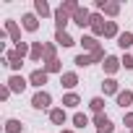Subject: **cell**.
Segmentation results:
<instances>
[{"instance_id": "8fae6325", "label": "cell", "mask_w": 133, "mask_h": 133, "mask_svg": "<svg viewBox=\"0 0 133 133\" xmlns=\"http://www.w3.org/2000/svg\"><path fill=\"white\" fill-rule=\"evenodd\" d=\"M117 104H120V107H130V104H133V91H128V89L120 91V94H117Z\"/></svg>"}, {"instance_id": "7402d4cb", "label": "cell", "mask_w": 133, "mask_h": 133, "mask_svg": "<svg viewBox=\"0 0 133 133\" xmlns=\"http://www.w3.org/2000/svg\"><path fill=\"white\" fill-rule=\"evenodd\" d=\"M63 104H65V107H78V97H76V94H65V97H63Z\"/></svg>"}, {"instance_id": "6da1fadb", "label": "cell", "mask_w": 133, "mask_h": 133, "mask_svg": "<svg viewBox=\"0 0 133 133\" xmlns=\"http://www.w3.org/2000/svg\"><path fill=\"white\" fill-rule=\"evenodd\" d=\"M50 102H52V97H50L47 91H37L34 99H31V107H37V110H47Z\"/></svg>"}, {"instance_id": "30bf717a", "label": "cell", "mask_w": 133, "mask_h": 133, "mask_svg": "<svg viewBox=\"0 0 133 133\" xmlns=\"http://www.w3.org/2000/svg\"><path fill=\"white\" fill-rule=\"evenodd\" d=\"M24 29H29V31H37V29H39V21H37L34 13H26V16H24Z\"/></svg>"}, {"instance_id": "d6986e66", "label": "cell", "mask_w": 133, "mask_h": 133, "mask_svg": "<svg viewBox=\"0 0 133 133\" xmlns=\"http://www.w3.org/2000/svg\"><path fill=\"white\" fill-rule=\"evenodd\" d=\"M102 89H104V94H115V91H117V81H115V78H107V81L102 84Z\"/></svg>"}, {"instance_id": "3957f363", "label": "cell", "mask_w": 133, "mask_h": 133, "mask_svg": "<svg viewBox=\"0 0 133 133\" xmlns=\"http://www.w3.org/2000/svg\"><path fill=\"white\" fill-rule=\"evenodd\" d=\"M73 21H76L81 29H84V26H91V13H89L86 8H78V11H76V16H73Z\"/></svg>"}, {"instance_id": "f1b7e54d", "label": "cell", "mask_w": 133, "mask_h": 133, "mask_svg": "<svg viewBox=\"0 0 133 133\" xmlns=\"http://www.w3.org/2000/svg\"><path fill=\"white\" fill-rule=\"evenodd\" d=\"M16 52H18L21 57H26V55H31V50L26 47V42H18V44H16Z\"/></svg>"}, {"instance_id": "5b68a950", "label": "cell", "mask_w": 133, "mask_h": 133, "mask_svg": "<svg viewBox=\"0 0 133 133\" xmlns=\"http://www.w3.org/2000/svg\"><path fill=\"white\" fill-rule=\"evenodd\" d=\"M104 26H107V21L102 16H91V31L94 34H104Z\"/></svg>"}, {"instance_id": "5bb4252c", "label": "cell", "mask_w": 133, "mask_h": 133, "mask_svg": "<svg viewBox=\"0 0 133 133\" xmlns=\"http://www.w3.org/2000/svg\"><path fill=\"white\" fill-rule=\"evenodd\" d=\"M55 24H57V31H65V24H68V16H65L60 8L55 11Z\"/></svg>"}, {"instance_id": "ba28073f", "label": "cell", "mask_w": 133, "mask_h": 133, "mask_svg": "<svg viewBox=\"0 0 133 133\" xmlns=\"http://www.w3.org/2000/svg\"><path fill=\"white\" fill-rule=\"evenodd\" d=\"M55 42H57V44H63V47H71V44H76V42H73V37H71L68 31H57V34H55Z\"/></svg>"}, {"instance_id": "277c9868", "label": "cell", "mask_w": 133, "mask_h": 133, "mask_svg": "<svg viewBox=\"0 0 133 133\" xmlns=\"http://www.w3.org/2000/svg\"><path fill=\"white\" fill-rule=\"evenodd\" d=\"M5 31L11 34V39H13L16 44L21 42V31H18V24H16V21H5Z\"/></svg>"}, {"instance_id": "9a60e30c", "label": "cell", "mask_w": 133, "mask_h": 133, "mask_svg": "<svg viewBox=\"0 0 133 133\" xmlns=\"http://www.w3.org/2000/svg\"><path fill=\"white\" fill-rule=\"evenodd\" d=\"M117 44H120L123 50H128V47L133 44V34H130V31H123V34L117 37Z\"/></svg>"}, {"instance_id": "d4e9b609", "label": "cell", "mask_w": 133, "mask_h": 133, "mask_svg": "<svg viewBox=\"0 0 133 133\" xmlns=\"http://www.w3.org/2000/svg\"><path fill=\"white\" fill-rule=\"evenodd\" d=\"M73 123H76V128H84V125L89 123V117H86L84 112H76V115H73Z\"/></svg>"}, {"instance_id": "f546056e", "label": "cell", "mask_w": 133, "mask_h": 133, "mask_svg": "<svg viewBox=\"0 0 133 133\" xmlns=\"http://www.w3.org/2000/svg\"><path fill=\"white\" fill-rule=\"evenodd\" d=\"M44 71H47V73H57V71H60V60H52V63H47V65H44Z\"/></svg>"}, {"instance_id": "44dd1931", "label": "cell", "mask_w": 133, "mask_h": 133, "mask_svg": "<svg viewBox=\"0 0 133 133\" xmlns=\"http://www.w3.org/2000/svg\"><path fill=\"white\" fill-rule=\"evenodd\" d=\"M5 133H21V123L18 120H8L5 123Z\"/></svg>"}, {"instance_id": "d6a6232c", "label": "cell", "mask_w": 133, "mask_h": 133, "mask_svg": "<svg viewBox=\"0 0 133 133\" xmlns=\"http://www.w3.org/2000/svg\"><path fill=\"white\" fill-rule=\"evenodd\" d=\"M8 94H11V89H8V86L0 89V99H8Z\"/></svg>"}, {"instance_id": "83f0119b", "label": "cell", "mask_w": 133, "mask_h": 133, "mask_svg": "<svg viewBox=\"0 0 133 133\" xmlns=\"http://www.w3.org/2000/svg\"><path fill=\"white\" fill-rule=\"evenodd\" d=\"M73 63L78 65V68H84V65H89V63H91V55H78V57H76Z\"/></svg>"}, {"instance_id": "836d02e7", "label": "cell", "mask_w": 133, "mask_h": 133, "mask_svg": "<svg viewBox=\"0 0 133 133\" xmlns=\"http://www.w3.org/2000/svg\"><path fill=\"white\" fill-rule=\"evenodd\" d=\"M125 125H128V128H133V112H128V115H125Z\"/></svg>"}, {"instance_id": "8992f818", "label": "cell", "mask_w": 133, "mask_h": 133, "mask_svg": "<svg viewBox=\"0 0 133 133\" xmlns=\"http://www.w3.org/2000/svg\"><path fill=\"white\" fill-rule=\"evenodd\" d=\"M29 81H31L34 86H42V84H47V71H39V68H37V71L29 76Z\"/></svg>"}, {"instance_id": "cb8c5ba5", "label": "cell", "mask_w": 133, "mask_h": 133, "mask_svg": "<svg viewBox=\"0 0 133 133\" xmlns=\"http://www.w3.org/2000/svg\"><path fill=\"white\" fill-rule=\"evenodd\" d=\"M44 60H47V63L57 60V57H55V44H44Z\"/></svg>"}, {"instance_id": "7a4b0ae2", "label": "cell", "mask_w": 133, "mask_h": 133, "mask_svg": "<svg viewBox=\"0 0 133 133\" xmlns=\"http://www.w3.org/2000/svg\"><path fill=\"white\" fill-rule=\"evenodd\" d=\"M94 123H97V133H115V128H112V123H110V117L107 115H97L94 117Z\"/></svg>"}, {"instance_id": "9c48e42d", "label": "cell", "mask_w": 133, "mask_h": 133, "mask_svg": "<svg viewBox=\"0 0 133 133\" xmlns=\"http://www.w3.org/2000/svg\"><path fill=\"white\" fill-rule=\"evenodd\" d=\"M60 84H63L65 89H73V86L78 84V76H76V73H63V76H60Z\"/></svg>"}, {"instance_id": "e575fe53", "label": "cell", "mask_w": 133, "mask_h": 133, "mask_svg": "<svg viewBox=\"0 0 133 133\" xmlns=\"http://www.w3.org/2000/svg\"><path fill=\"white\" fill-rule=\"evenodd\" d=\"M60 133H73V130H60Z\"/></svg>"}, {"instance_id": "2e32d148", "label": "cell", "mask_w": 133, "mask_h": 133, "mask_svg": "<svg viewBox=\"0 0 133 133\" xmlns=\"http://www.w3.org/2000/svg\"><path fill=\"white\" fill-rule=\"evenodd\" d=\"M60 11H63L65 16H68V18H71V16H76V11H78V5L73 3V0H68V3H63V5H60Z\"/></svg>"}, {"instance_id": "4dcf8cb0", "label": "cell", "mask_w": 133, "mask_h": 133, "mask_svg": "<svg viewBox=\"0 0 133 133\" xmlns=\"http://www.w3.org/2000/svg\"><path fill=\"white\" fill-rule=\"evenodd\" d=\"M99 60H104V50H102V47L91 52V63H99Z\"/></svg>"}, {"instance_id": "e0dca14e", "label": "cell", "mask_w": 133, "mask_h": 133, "mask_svg": "<svg viewBox=\"0 0 133 133\" xmlns=\"http://www.w3.org/2000/svg\"><path fill=\"white\" fill-rule=\"evenodd\" d=\"M81 44H84L86 50H91V52H94V50H99V42H97L94 37H81Z\"/></svg>"}, {"instance_id": "4316f807", "label": "cell", "mask_w": 133, "mask_h": 133, "mask_svg": "<svg viewBox=\"0 0 133 133\" xmlns=\"http://www.w3.org/2000/svg\"><path fill=\"white\" fill-rule=\"evenodd\" d=\"M89 107L99 115V112H102V107H104V99H99V97H97V99H91V102H89Z\"/></svg>"}, {"instance_id": "ffe728a7", "label": "cell", "mask_w": 133, "mask_h": 133, "mask_svg": "<svg viewBox=\"0 0 133 133\" xmlns=\"http://www.w3.org/2000/svg\"><path fill=\"white\" fill-rule=\"evenodd\" d=\"M104 37H120V34H117V24H115V21H107V26H104Z\"/></svg>"}, {"instance_id": "4fadbf2b", "label": "cell", "mask_w": 133, "mask_h": 133, "mask_svg": "<svg viewBox=\"0 0 133 133\" xmlns=\"http://www.w3.org/2000/svg\"><path fill=\"white\" fill-rule=\"evenodd\" d=\"M50 120H52L55 125H63V123H65V110H60V107H57V110H50Z\"/></svg>"}, {"instance_id": "7c38bea8", "label": "cell", "mask_w": 133, "mask_h": 133, "mask_svg": "<svg viewBox=\"0 0 133 133\" xmlns=\"http://www.w3.org/2000/svg\"><path fill=\"white\" fill-rule=\"evenodd\" d=\"M117 68H120V60L112 57V55H107V57H104V71H107V73H115Z\"/></svg>"}, {"instance_id": "1f68e13d", "label": "cell", "mask_w": 133, "mask_h": 133, "mask_svg": "<svg viewBox=\"0 0 133 133\" xmlns=\"http://www.w3.org/2000/svg\"><path fill=\"white\" fill-rule=\"evenodd\" d=\"M120 63H123V65H125V68H133V55H125V57H123V60H120Z\"/></svg>"}, {"instance_id": "52a82bcc", "label": "cell", "mask_w": 133, "mask_h": 133, "mask_svg": "<svg viewBox=\"0 0 133 133\" xmlns=\"http://www.w3.org/2000/svg\"><path fill=\"white\" fill-rule=\"evenodd\" d=\"M8 89H11V91H24V89H26V81H24L21 76H11V81H8Z\"/></svg>"}, {"instance_id": "ac0fdd59", "label": "cell", "mask_w": 133, "mask_h": 133, "mask_svg": "<svg viewBox=\"0 0 133 133\" xmlns=\"http://www.w3.org/2000/svg\"><path fill=\"white\" fill-rule=\"evenodd\" d=\"M42 55H44V44L42 42H34L31 44V60H39Z\"/></svg>"}, {"instance_id": "603a6c76", "label": "cell", "mask_w": 133, "mask_h": 133, "mask_svg": "<svg viewBox=\"0 0 133 133\" xmlns=\"http://www.w3.org/2000/svg\"><path fill=\"white\" fill-rule=\"evenodd\" d=\"M107 16H117V11H120V5L117 3H104V8H102Z\"/></svg>"}, {"instance_id": "484cf974", "label": "cell", "mask_w": 133, "mask_h": 133, "mask_svg": "<svg viewBox=\"0 0 133 133\" xmlns=\"http://www.w3.org/2000/svg\"><path fill=\"white\" fill-rule=\"evenodd\" d=\"M34 8H37L39 16H47V13H50V5L44 3V0H37V5H34Z\"/></svg>"}]
</instances>
